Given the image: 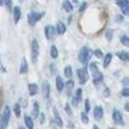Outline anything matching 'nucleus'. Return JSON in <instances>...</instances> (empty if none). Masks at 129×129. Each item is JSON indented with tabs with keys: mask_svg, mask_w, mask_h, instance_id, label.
Listing matches in <instances>:
<instances>
[{
	"mask_svg": "<svg viewBox=\"0 0 129 129\" xmlns=\"http://www.w3.org/2000/svg\"><path fill=\"white\" fill-rule=\"evenodd\" d=\"M38 115H40V104H38L37 102H35V103H34V108H32V116H34L35 118H37Z\"/></svg>",
	"mask_w": 129,
	"mask_h": 129,
	"instance_id": "24",
	"label": "nucleus"
},
{
	"mask_svg": "<svg viewBox=\"0 0 129 129\" xmlns=\"http://www.w3.org/2000/svg\"><path fill=\"white\" fill-rule=\"evenodd\" d=\"M38 55H40V44H38V41L36 38H34L31 41V60L34 63L37 62Z\"/></svg>",
	"mask_w": 129,
	"mask_h": 129,
	"instance_id": "4",
	"label": "nucleus"
},
{
	"mask_svg": "<svg viewBox=\"0 0 129 129\" xmlns=\"http://www.w3.org/2000/svg\"><path fill=\"white\" fill-rule=\"evenodd\" d=\"M44 36L48 41H54V38L56 37V29L53 25H47L44 28Z\"/></svg>",
	"mask_w": 129,
	"mask_h": 129,
	"instance_id": "6",
	"label": "nucleus"
},
{
	"mask_svg": "<svg viewBox=\"0 0 129 129\" xmlns=\"http://www.w3.org/2000/svg\"><path fill=\"white\" fill-rule=\"evenodd\" d=\"M117 6L121 9L123 16H128L129 13V0H115Z\"/></svg>",
	"mask_w": 129,
	"mask_h": 129,
	"instance_id": "7",
	"label": "nucleus"
},
{
	"mask_svg": "<svg viewBox=\"0 0 129 129\" xmlns=\"http://www.w3.org/2000/svg\"><path fill=\"white\" fill-rule=\"evenodd\" d=\"M62 9L67 13H71V12H73V5H72V3L69 0H63L62 1Z\"/></svg>",
	"mask_w": 129,
	"mask_h": 129,
	"instance_id": "21",
	"label": "nucleus"
},
{
	"mask_svg": "<svg viewBox=\"0 0 129 129\" xmlns=\"http://www.w3.org/2000/svg\"><path fill=\"white\" fill-rule=\"evenodd\" d=\"M28 71H29V66H28V62H26V59H25V57H22V60H20V66H19V73L26 74Z\"/></svg>",
	"mask_w": 129,
	"mask_h": 129,
	"instance_id": "16",
	"label": "nucleus"
},
{
	"mask_svg": "<svg viewBox=\"0 0 129 129\" xmlns=\"http://www.w3.org/2000/svg\"><path fill=\"white\" fill-rule=\"evenodd\" d=\"M56 34H59V35H63L64 32H66V24L63 23V22H61V20H59L57 23H56Z\"/></svg>",
	"mask_w": 129,
	"mask_h": 129,
	"instance_id": "19",
	"label": "nucleus"
},
{
	"mask_svg": "<svg viewBox=\"0 0 129 129\" xmlns=\"http://www.w3.org/2000/svg\"><path fill=\"white\" fill-rule=\"evenodd\" d=\"M109 129H115V128H109Z\"/></svg>",
	"mask_w": 129,
	"mask_h": 129,
	"instance_id": "48",
	"label": "nucleus"
},
{
	"mask_svg": "<svg viewBox=\"0 0 129 129\" xmlns=\"http://www.w3.org/2000/svg\"><path fill=\"white\" fill-rule=\"evenodd\" d=\"M18 129H25V128H24V127H19Z\"/></svg>",
	"mask_w": 129,
	"mask_h": 129,
	"instance_id": "46",
	"label": "nucleus"
},
{
	"mask_svg": "<svg viewBox=\"0 0 129 129\" xmlns=\"http://www.w3.org/2000/svg\"><path fill=\"white\" fill-rule=\"evenodd\" d=\"M116 22H117V23L123 22V14H117V16H116Z\"/></svg>",
	"mask_w": 129,
	"mask_h": 129,
	"instance_id": "36",
	"label": "nucleus"
},
{
	"mask_svg": "<svg viewBox=\"0 0 129 129\" xmlns=\"http://www.w3.org/2000/svg\"><path fill=\"white\" fill-rule=\"evenodd\" d=\"M122 84H124V87H128V78L127 77L122 80Z\"/></svg>",
	"mask_w": 129,
	"mask_h": 129,
	"instance_id": "41",
	"label": "nucleus"
},
{
	"mask_svg": "<svg viewBox=\"0 0 129 129\" xmlns=\"http://www.w3.org/2000/svg\"><path fill=\"white\" fill-rule=\"evenodd\" d=\"M124 109H125V111H129V104H128V103H125Z\"/></svg>",
	"mask_w": 129,
	"mask_h": 129,
	"instance_id": "43",
	"label": "nucleus"
},
{
	"mask_svg": "<svg viewBox=\"0 0 129 129\" xmlns=\"http://www.w3.org/2000/svg\"><path fill=\"white\" fill-rule=\"evenodd\" d=\"M50 56H51V59H57V56H59V49L56 48V46L50 47Z\"/></svg>",
	"mask_w": 129,
	"mask_h": 129,
	"instance_id": "26",
	"label": "nucleus"
},
{
	"mask_svg": "<svg viewBox=\"0 0 129 129\" xmlns=\"http://www.w3.org/2000/svg\"><path fill=\"white\" fill-rule=\"evenodd\" d=\"M12 13H13V20L14 23L17 24L22 18V9L19 6H14L12 7Z\"/></svg>",
	"mask_w": 129,
	"mask_h": 129,
	"instance_id": "15",
	"label": "nucleus"
},
{
	"mask_svg": "<svg viewBox=\"0 0 129 129\" xmlns=\"http://www.w3.org/2000/svg\"><path fill=\"white\" fill-rule=\"evenodd\" d=\"M42 96L44 99H49L50 97V84L48 81H43L42 84Z\"/></svg>",
	"mask_w": 129,
	"mask_h": 129,
	"instance_id": "12",
	"label": "nucleus"
},
{
	"mask_svg": "<svg viewBox=\"0 0 129 129\" xmlns=\"http://www.w3.org/2000/svg\"><path fill=\"white\" fill-rule=\"evenodd\" d=\"M121 94L127 98V97L129 96V90H128V87H124V88H123V90H122V92H121Z\"/></svg>",
	"mask_w": 129,
	"mask_h": 129,
	"instance_id": "34",
	"label": "nucleus"
},
{
	"mask_svg": "<svg viewBox=\"0 0 129 129\" xmlns=\"http://www.w3.org/2000/svg\"><path fill=\"white\" fill-rule=\"evenodd\" d=\"M93 117H94V120H97V121H101L102 118L104 117V109H103V106H101V105L94 106Z\"/></svg>",
	"mask_w": 129,
	"mask_h": 129,
	"instance_id": "13",
	"label": "nucleus"
},
{
	"mask_svg": "<svg viewBox=\"0 0 129 129\" xmlns=\"http://www.w3.org/2000/svg\"><path fill=\"white\" fill-rule=\"evenodd\" d=\"M44 17V12H37V11H31L28 13V23L34 26L37 22H40L42 18Z\"/></svg>",
	"mask_w": 129,
	"mask_h": 129,
	"instance_id": "3",
	"label": "nucleus"
},
{
	"mask_svg": "<svg viewBox=\"0 0 129 129\" xmlns=\"http://www.w3.org/2000/svg\"><path fill=\"white\" fill-rule=\"evenodd\" d=\"M80 117H81V122H83V123H85V124H87L88 122H90V120H88V116H87V114H86V112H81Z\"/></svg>",
	"mask_w": 129,
	"mask_h": 129,
	"instance_id": "31",
	"label": "nucleus"
},
{
	"mask_svg": "<svg viewBox=\"0 0 129 129\" xmlns=\"http://www.w3.org/2000/svg\"><path fill=\"white\" fill-rule=\"evenodd\" d=\"M50 67H51V73H53V74H55V64L53 63V64L50 66Z\"/></svg>",
	"mask_w": 129,
	"mask_h": 129,
	"instance_id": "42",
	"label": "nucleus"
},
{
	"mask_svg": "<svg viewBox=\"0 0 129 129\" xmlns=\"http://www.w3.org/2000/svg\"><path fill=\"white\" fill-rule=\"evenodd\" d=\"M121 43L123 44V46L128 47L129 46V38H128V35H123V36H121Z\"/></svg>",
	"mask_w": 129,
	"mask_h": 129,
	"instance_id": "30",
	"label": "nucleus"
},
{
	"mask_svg": "<svg viewBox=\"0 0 129 129\" xmlns=\"http://www.w3.org/2000/svg\"><path fill=\"white\" fill-rule=\"evenodd\" d=\"M77 74H78V78H79V83L81 84V85H85V84L88 81L90 75H88V72H87V68H86V67L79 68L78 71H77Z\"/></svg>",
	"mask_w": 129,
	"mask_h": 129,
	"instance_id": "5",
	"label": "nucleus"
},
{
	"mask_svg": "<svg viewBox=\"0 0 129 129\" xmlns=\"http://www.w3.org/2000/svg\"><path fill=\"white\" fill-rule=\"evenodd\" d=\"M84 110H85V112L87 114L88 111L91 110V104H90V99H85V103H84Z\"/></svg>",
	"mask_w": 129,
	"mask_h": 129,
	"instance_id": "29",
	"label": "nucleus"
},
{
	"mask_svg": "<svg viewBox=\"0 0 129 129\" xmlns=\"http://www.w3.org/2000/svg\"><path fill=\"white\" fill-rule=\"evenodd\" d=\"M105 37H106V40H108V42L112 41V37H114V30H112V29H108V30L105 31Z\"/></svg>",
	"mask_w": 129,
	"mask_h": 129,
	"instance_id": "28",
	"label": "nucleus"
},
{
	"mask_svg": "<svg viewBox=\"0 0 129 129\" xmlns=\"http://www.w3.org/2000/svg\"><path fill=\"white\" fill-rule=\"evenodd\" d=\"M4 5V3H3V0H0V6H3Z\"/></svg>",
	"mask_w": 129,
	"mask_h": 129,
	"instance_id": "45",
	"label": "nucleus"
},
{
	"mask_svg": "<svg viewBox=\"0 0 129 129\" xmlns=\"http://www.w3.org/2000/svg\"><path fill=\"white\" fill-rule=\"evenodd\" d=\"M88 68H90V72L92 73L93 85H96L97 86V85H99V84L103 83L104 75H103V73L98 69V64H97V62H91L90 66H88Z\"/></svg>",
	"mask_w": 129,
	"mask_h": 129,
	"instance_id": "1",
	"label": "nucleus"
},
{
	"mask_svg": "<svg viewBox=\"0 0 129 129\" xmlns=\"http://www.w3.org/2000/svg\"><path fill=\"white\" fill-rule=\"evenodd\" d=\"M93 55H96L98 59H102V57L104 56V54H103V51H102L101 49H96V50L93 51Z\"/></svg>",
	"mask_w": 129,
	"mask_h": 129,
	"instance_id": "32",
	"label": "nucleus"
},
{
	"mask_svg": "<svg viewBox=\"0 0 129 129\" xmlns=\"http://www.w3.org/2000/svg\"><path fill=\"white\" fill-rule=\"evenodd\" d=\"M112 121L114 123H116L117 125H124V120H123V116L118 110H114L112 111Z\"/></svg>",
	"mask_w": 129,
	"mask_h": 129,
	"instance_id": "8",
	"label": "nucleus"
},
{
	"mask_svg": "<svg viewBox=\"0 0 129 129\" xmlns=\"http://www.w3.org/2000/svg\"><path fill=\"white\" fill-rule=\"evenodd\" d=\"M24 123H25V127L28 129H34V120H32L28 114L24 115Z\"/></svg>",
	"mask_w": 129,
	"mask_h": 129,
	"instance_id": "22",
	"label": "nucleus"
},
{
	"mask_svg": "<svg viewBox=\"0 0 129 129\" xmlns=\"http://www.w3.org/2000/svg\"><path fill=\"white\" fill-rule=\"evenodd\" d=\"M92 55H93V51L91 50L87 46H85V47H83V48L79 50L78 59H79V61H80V63H83L84 66L86 67V64L90 62V60H91Z\"/></svg>",
	"mask_w": 129,
	"mask_h": 129,
	"instance_id": "2",
	"label": "nucleus"
},
{
	"mask_svg": "<svg viewBox=\"0 0 129 129\" xmlns=\"http://www.w3.org/2000/svg\"><path fill=\"white\" fill-rule=\"evenodd\" d=\"M0 129H6V127L4 125V122H3V118H1V115H0Z\"/></svg>",
	"mask_w": 129,
	"mask_h": 129,
	"instance_id": "40",
	"label": "nucleus"
},
{
	"mask_svg": "<svg viewBox=\"0 0 129 129\" xmlns=\"http://www.w3.org/2000/svg\"><path fill=\"white\" fill-rule=\"evenodd\" d=\"M103 96H104V97H109V96H110V90H109V87H105V88H104Z\"/></svg>",
	"mask_w": 129,
	"mask_h": 129,
	"instance_id": "37",
	"label": "nucleus"
},
{
	"mask_svg": "<svg viewBox=\"0 0 129 129\" xmlns=\"http://www.w3.org/2000/svg\"><path fill=\"white\" fill-rule=\"evenodd\" d=\"M116 56L123 62H128L129 60V53L127 50H121V51H116Z\"/></svg>",
	"mask_w": 129,
	"mask_h": 129,
	"instance_id": "18",
	"label": "nucleus"
},
{
	"mask_svg": "<svg viewBox=\"0 0 129 129\" xmlns=\"http://www.w3.org/2000/svg\"><path fill=\"white\" fill-rule=\"evenodd\" d=\"M10 117H11V109H10L9 105H6L4 108V111L1 114V118H3V122H4V125L7 128L9 125V122H10Z\"/></svg>",
	"mask_w": 129,
	"mask_h": 129,
	"instance_id": "9",
	"label": "nucleus"
},
{
	"mask_svg": "<svg viewBox=\"0 0 129 129\" xmlns=\"http://www.w3.org/2000/svg\"><path fill=\"white\" fill-rule=\"evenodd\" d=\"M92 129H99V128H98V125H93V128Z\"/></svg>",
	"mask_w": 129,
	"mask_h": 129,
	"instance_id": "44",
	"label": "nucleus"
},
{
	"mask_svg": "<svg viewBox=\"0 0 129 129\" xmlns=\"http://www.w3.org/2000/svg\"><path fill=\"white\" fill-rule=\"evenodd\" d=\"M74 3H75V4H77V3H78V0H73Z\"/></svg>",
	"mask_w": 129,
	"mask_h": 129,
	"instance_id": "47",
	"label": "nucleus"
},
{
	"mask_svg": "<svg viewBox=\"0 0 129 129\" xmlns=\"http://www.w3.org/2000/svg\"><path fill=\"white\" fill-rule=\"evenodd\" d=\"M73 88H74V81L72 80V79H69L68 81H66V83H64L63 90H64V92H66V96H68V97L72 96Z\"/></svg>",
	"mask_w": 129,
	"mask_h": 129,
	"instance_id": "14",
	"label": "nucleus"
},
{
	"mask_svg": "<svg viewBox=\"0 0 129 129\" xmlns=\"http://www.w3.org/2000/svg\"><path fill=\"white\" fill-rule=\"evenodd\" d=\"M22 108H20V105H19L18 103H16L13 106V112L14 115H16V117H20V114H22Z\"/></svg>",
	"mask_w": 129,
	"mask_h": 129,
	"instance_id": "27",
	"label": "nucleus"
},
{
	"mask_svg": "<svg viewBox=\"0 0 129 129\" xmlns=\"http://www.w3.org/2000/svg\"><path fill=\"white\" fill-rule=\"evenodd\" d=\"M81 99H83V90L81 88H77L75 90V94L72 98V103L71 104L73 106H78L79 103L81 102Z\"/></svg>",
	"mask_w": 129,
	"mask_h": 129,
	"instance_id": "10",
	"label": "nucleus"
},
{
	"mask_svg": "<svg viewBox=\"0 0 129 129\" xmlns=\"http://www.w3.org/2000/svg\"><path fill=\"white\" fill-rule=\"evenodd\" d=\"M28 90H29V94L30 96H36L37 92H38V86L37 84H29L28 85Z\"/></svg>",
	"mask_w": 129,
	"mask_h": 129,
	"instance_id": "23",
	"label": "nucleus"
},
{
	"mask_svg": "<svg viewBox=\"0 0 129 129\" xmlns=\"http://www.w3.org/2000/svg\"><path fill=\"white\" fill-rule=\"evenodd\" d=\"M38 116H40V122L43 124V123H44V118H46V117H44V114H41V112H40Z\"/></svg>",
	"mask_w": 129,
	"mask_h": 129,
	"instance_id": "39",
	"label": "nucleus"
},
{
	"mask_svg": "<svg viewBox=\"0 0 129 129\" xmlns=\"http://www.w3.org/2000/svg\"><path fill=\"white\" fill-rule=\"evenodd\" d=\"M102 59H103V67H104V68H108L111 63V60H112V54H111V53H108V54H105Z\"/></svg>",
	"mask_w": 129,
	"mask_h": 129,
	"instance_id": "20",
	"label": "nucleus"
},
{
	"mask_svg": "<svg viewBox=\"0 0 129 129\" xmlns=\"http://www.w3.org/2000/svg\"><path fill=\"white\" fill-rule=\"evenodd\" d=\"M63 74L66 78H68V79L72 78V75H73V69H72V67H71V66H66L63 69Z\"/></svg>",
	"mask_w": 129,
	"mask_h": 129,
	"instance_id": "25",
	"label": "nucleus"
},
{
	"mask_svg": "<svg viewBox=\"0 0 129 129\" xmlns=\"http://www.w3.org/2000/svg\"><path fill=\"white\" fill-rule=\"evenodd\" d=\"M55 86H56V90H57L59 92H62V91H63L64 81H63V79L61 78L60 75H56V78H55Z\"/></svg>",
	"mask_w": 129,
	"mask_h": 129,
	"instance_id": "17",
	"label": "nucleus"
},
{
	"mask_svg": "<svg viewBox=\"0 0 129 129\" xmlns=\"http://www.w3.org/2000/svg\"><path fill=\"white\" fill-rule=\"evenodd\" d=\"M86 7H87V4H86V3H83V4H81V6L79 7V12H81V13H83L84 11L86 10Z\"/></svg>",
	"mask_w": 129,
	"mask_h": 129,
	"instance_id": "35",
	"label": "nucleus"
},
{
	"mask_svg": "<svg viewBox=\"0 0 129 129\" xmlns=\"http://www.w3.org/2000/svg\"><path fill=\"white\" fill-rule=\"evenodd\" d=\"M53 115H54V122L56 123V125L60 127V128H62V127H63V121L61 118V115H60V112H59V110H57L56 106L53 108Z\"/></svg>",
	"mask_w": 129,
	"mask_h": 129,
	"instance_id": "11",
	"label": "nucleus"
},
{
	"mask_svg": "<svg viewBox=\"0 0 129 129\" xmlns=\"http://www.w3.org/2000/svg\"><path fill=\"white\" fill-rule=\"evenodd\" d=\"M3 3L6 5V7L9 10H12V0H3Z\"/></svg>",
	"mask_w": 129,
	"mask_h": 129,
	"instance_id": "33",
	"label": "nucleus"
},
{
	"mask_svg": "<svg viewBox=\"0 0 129 129\" xmlns=\"http://www.w3.org/2000/svg\"><path fill=\"white\" fill-rule=\"evenodd\" d=\"M64 110H66V112H67L68 115H72V111H71V106H69V104H66V105H64Z\"/></svg>",
	"mask_w": 129,
	"mask_h": 129,
	"instance_id": "38",
	"label": "nucleus"
}]
</instances>
